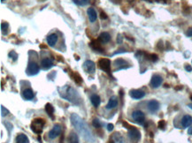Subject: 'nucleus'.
Listing matches in <instances>:
<instances>
[{"label":"nucleus","instance_id":"obj_24","mask_svg":"<svg viewBox=\"0 0 192 143\" xmlns=\"http://www.w3.org/2000/svg\"><path fill=\"white\" fill-rule=\"evenodd\" d=\"M68 142L69 143H80L79 142V138L78 135L75 132H71L68 137Z\"/></svg>","mask_w":192,"mask_h":143},{"label":"nucleus","instance_id":"obj_18","mask_svg":"<svg viewBox=\"0 0 192 143\" xmlns=\"http://www.w3.org/2000/svg\"><path fill=\"white\" fill-rule=\"evenodd\" d=\"M192 125V117L190 115H185L181 118V126L183 128L190 127Z\"/></svg>","mask_w":192,"mask_h":143},{"label":"nucleus","instance_id":"obj_27","mask_svg":"<svg viewBox=\"0 0 192 143\" xmlns=\"http://www.w3.org/2000/svg\"><path fill=\"white\" fill-rule=\"evenodd\" d=\"M1 30L4 35H6L9 31V23L8 22H2L1 23Z\"/></svg>","mask_w":192,"mask_h":143},{"label":"nucleus","instance_id":"obj_11","mask_svg":"<svg viewBox=\"0 0 192 143\" xmlns=\"http://www.w3.org/2000/svg\"><path fill=\"white\" fill-rule=\"evenodd\" d=\"M160 106V103L157 100H151L147 103V108H148L149 111L151 112V113H155V112L159 111Z\"/></svg>","mask_w":192,"mask_h":143},{"label":"nucleus","instance_id":"obj_10","mask_svg":"<svg viewBox=\"0 0 192 143\" xmlns=\"http://www.w3.org/2000/svg\"><path fill=\"white\" fill-rule=\"evenodd\" d=\"M83 70L86 72V73H93L96 70V64L94 63L93 61L91 60H86L84 63H83Z\"/></svg>","mask_w":192,"mask_h":143},{"label":"nucleus","instance_id":"obj_23","mask_svg":"<svg viewBox=\"0 0 192 143\" xmlns=\"http://www.w3.org/2000/svg\"><path fill=\"white\" fill-rule=\"evenodd\" d=\"M90 101H91V103L93 104V106H95V107H98L101 103V99H100L99 95H96V94L91 95Z\"/></svg>","mask_w":192,"mask_h":143},{"label":"nucleus","instance_id":"obj_15","mask_svg":"<svg viewBox=\"0 0 192 143\" xmlns=\"http://www.w3.org/2000/svg\"><path fill=\"white\" fill-rule=\"evenodd\" d=\"M87 14H88V18L90 19V21L91 23H94L97 19V14H96V10L92 7H90L88 8L87 10Z\"/></svg>","mask_w":192,"mask_h":143},{"label":"nucleus","instance_id":"obj_46","mask_svg":"<svg viewBox=\"0 0 192 143\" xmlns=\"http://www.w3.org/2000/svg\"><path fill=\"white\" fill-rule=\"evenodd\" d=\"M38 141H39V142H41V137H40V135L38 136Z\"/></svg>","mask_w":192,"mask_h":143},{"label":"nucleus","instance_id":"obj_36","mask_svg":"<svg viewBox=\"0 0 192 143\" xmlns=\"http://www.w3.org/2000/svg\"><path fill=\"white\" fill-rule=\"evenodd\" d=\"M100 18H101V19H108V16L106 15V13H105V12H101V13H100Z\"/></svg>","mask_w":192,"mask_h":143},{"label":"nucleus","instance_id":"obj_25","mask_svg":"<svg viewBox=\"0 0 192 143\" xmlns=\"http://www.w3.org/2000/svg\"><path fill=\"white\" fill-rule=\"evenodd\" d=\"M45 111L47 112L48 116L51 118V119H54V117H53V113H54V108L53 106L50 104V103H46L45 104Z\"/></svg>","mask_w":192,"mask_h":143},{"label":"nucleus","instance_id":"obj_28","mask_svg":"<svg viewBox=\"0 0 192 143\" xmlns=\"http://www.w3.org/2000/svg\"><path fill=\"white\" fill-rule=\"evenodd\" d=\"M146 59H148L151 62H157L158 59H159V57H158L157 54H147Z\"/></svg>","mask_w":192,"mask_h":143},{"label":"nucleus","instance_id":"obj_33","mask_svg":"<svg viewBox=\"0 0 192 143\" xmlns=\"http://www.w3.org/2000/svg\"><path fill=\"white\" fill-rule=\"evenodd\" d=\"M166 126V121H165V120H160V122H159V124H158V127H159V128L161 129V130H165Z\"/></svg>","mask_w":192,"mask_h":143},{"label":"nucleus","instance_id":"obj_3","mask_svg":"<svg viewBox=\"0 0 192 143\" xmlns=\"http://www.w3.org/2000/svg\"><path fill=\"white\" fill-rule=\"evenodd\" d=\"M44 125H45V120L44 118H36L32 121V123L30 125V128L35 133L40 135L44 130Z\"/></svg>","mask_w":192,"mask_h":143},{"label":"nucleus","instance_id":"obj_17","mask_svg":"<svg viewBox=\"0 0 192 143\" xmlns=\"http://www.w3.org/2000/svg\"><path fill=\"white\" fill-rule=\"evenodd\" d=\"M118 103H119V101H118V98H117L116 96H112V97L110 98V100H109V102H108V103L106 104V106H105V108H106L107 110H111V109H114L115 107H117V105H118Z\"/></svg>","mask_w":192,"mask_h":143},{"label":"nucleus","instance_id":"obj_43","mask_svg":"<svg viewBox=\"0 0 192 143\" xmlns=\"http://www.w3.org/2000/svg\"><path fill=\"white\" fill-rule=\"evenodd\" d=\"M188 133H189V134H192V127H190V128L189 129V131H188Z\"/></svg>","mask_w":192,"mask_h":143},{"label":"nucleus","instance_id":"obj_6","mask_svg":"<svg viewBox=\"0 0 192 143\" xmlns=\"http://www.w3.org/2000/svg\"><path fill=\"white\" fill-rule=\"evenodd\" d=\"M113 66H114V72H117V71H120V70H123V69H128L130 67L129 64L122 59V58H118V59H115L114 62H113Z\"/></svg>","mask_w":192,"mask_h":143},{"label":"nucleus","instance_id":"obj_8","mask_svg":"<svg viewBox=\"0 0 192 143\" xmlns=\"http://www.w3.org/2000/svg\"><path fill=\"white\" fill-rule=\"evenodd\" d=\"M40 71V67L38 65L37 63H35V62H32V63L29 64L28 65V68H27V74L29 75V76H33V75H36Z\"/></svg>","mask_w":192,"mask_h":143},{"label":"nucleus","instance_id":"obj_14","mask_svg":"<svg viewBox=\"0 0 192 143\" xmlns=\"http://www.w3.org/2000/svg\"><path fill=\"white\" fill-rule=\"evenodd\" d=\"M90 46L94 50H96V51H98V52H100V53H104L105 51V49L102 48L101 46V43L98 41V40H92L91 42H90Z\"/></svg>","mask_w":192,"mask_h":143},{"label":"nucleus","instance_id":"obj_42","mask_svg":"<svg viewBox=\"0 0 192 143\" xmlns=\"http://www.w3.org/2000/svg\"><path fill=\"white\" fill-rule=\"evenodd\" d=\"M110 1L113 4H120L122 2V0H110Z\"/></svg>","mask_w":192,"mask_h":143},{"label":"nucleus","instance_id":"obj_40","mask_svg":"<svg viewBox=\"0 0 192 143\" xmlns=\"http://www.w3.org/2000/svg\"><path fill=\"white\" fill-rule=\"evenodd\" d=\"M184 68H185V70H186L187 72H192V67L190 64H185Z\"/></svg>","mask_w":192,"mask_h":143},{"label":"nucleus","instance_id":"obj_29","mask_svg":"<svg viewBox=\"0 0 192 143\" xmlns=\"http://www.w3.org/2000/svg\"><path fill=\"white\" fill-rule=\"evenodd\" d=\"M90 0H73V2L77 4V5H80V6H84V5H87L89 3H90Z\"/></svg>","mask_w":192,"mask_h":143},{"label":"nucleus","instance_id":"obj_5","mask_svg":"<svg viewBox=\"0 0 192 143\" xmlns=\"http://www.w3.org/2000/svg\"><path fill=\"white\" fill-rule=\"evenodd\" d=\"M128 137L132 142L137 143L141 139V133L137 128L133 127L128 130Z\"/></svg>","mask_w":192,"mask_h":143},{"label":"nucleus","instance_id":"obj_16","mask_svg":"<svg viewBox=\"0 0 192 143\" xmlns=\"http://www.w3.org/2000/svg\"><path fill=\"white\" fill-rule=\"evenodd\" d=\"M97 40H98L101 43H106L110 42V40H111V35H110V34L107 33V32H103V33H101V34H99Z\"/></svg>","mask_w":192,"mask_h":143},{"label":"nucleus","instance_id":"obj_34","mask_svg":"<svg viewBox=\"0 0 192 143\" xmlns=\"http://www.w3.org/2000/svg\"><path fill=\"white\" fill-rule=\"evenodd\" d=\"M157 48H158V49H160V50H163V49H164V44H163V42H162V41H160V42H159V43L157 44Z\"/></svg>","mask_w":192,"mask_h":143},{"label":"nucleus","instance_id":"obj_1","mask_svg":"<svg viewBox=\"0 0 192 143\" xmlns=\"http://www.w3.org/2000/svg\"><path fill=\"white\" fill-rule=\"evenodd\" d=\"M70 120H71L73 127L75 128L77 133L82 137V139L85 142H95V138H94L89 126L78 114H75V113L71 114Z\"/></svg>","mask_w":192,"mask_h":143},{"label":"nucleus","instance_id":"obj_9","mask_svg":"<svg viewBox=\"0 0 192 143\" xmlns=\"http://www.w3.org/2000/svg\"><path fill=\"white\" fill-rule=\"evenodd\" d=\"M61 130H62V128H61V126L59 124H55L52 127V129L49 132L48 137L51 140L57 138L61 133Z\"/></svg>","mask_w":192,"mask_h":143},{"label":"nucleus","instance_id":"obj_2","mask_svg":"<svg viewBox=\"0 0 192 143\" xmlns=\"http://www.w3.org/2000/svg\"><path fill=\"white\" fill-rule=\"evenodd\" d=\"M58 90L60 97H62L63 99L69 101L75 105H79L81 103L80 95L71 86H64L62 88H59Z\"/></svg>","mask_w":192,"mask_h":143},{"label":"nucleus","instance_id":"obj_48","mask_svg":"<svg viewBox=\"0 0 192 143\" xmlns=\"http://www.w3.org/2000/svg\"><path fill=\"white\" fill-rule=\"evenodd\" d=\"M4 1H5V0H1V2H2V3H3V2H4Z\"/></svg>","mask_w":192,"mask_h":143},{"label":"nucleus","instance_id":"obj_19","mask_svg":"<svg viewBox=\"0 0 192 143\" xmlns=\"http://www.w3.org/2000/svg\"><path fill=\"white\" fill-rule=\"evenodd\" d=\"M58 39H59V37H58V35L56 34H50L47 37V44L50 47L54 46L57 43Z\"/></svg>","mask_w":192,"mask_h":143},{"label":"nucleus","instance_id":"obj_32","mask_svg":"<svg viewBox=\"0 0 192 143\" xmlns=\"http://www.w3.org/2000/svg\"><path fill=\"white\" fill-rule=\"evenodd\" d=\"M8 114H9V111L6 108H5L3 105H1V115H2V117H5Z\"/></svg>","mask_w":192,"mask_h":143},{"label":"nucleus","instance_id":"obj_49","mask_svg":"<svg viewBox=\"0 0 192 143\" xmlns=\"http://www.w3.org/2000/svg\"><path fill=\"white\" fill-rule=\"evenodd\" d=\"M145 1H149V2H151V0H145Z\"/></svg>","mask_w":192,"mask_h":143},{"label":"nucleus","instance_id":"obj_7","mask_svg":"<svg viewBox=\"0 0 192 143\" xmlns=\"http://www.w3.org/2000/svg\"><path fill=\"white\" fill-rule=\"evenodd\" d=\"M132 118L133 120L139 124V125H144L145 122V115L143 111H135L132 113Z\"/></svg>","mask_w":192,"mask_h":143},{"label":"nucleus","instance_id":"obj_12","mask_svg":"<svg viewBox=\"0 0 192 143\" xmlns=\"http://www.w3.org/2000/svg\"><path fill=\"white\" fill-rule=\"evenodd\" d=\"M162 82H163L162 77L159 74H155V75L152 76V78L151 79V86L153 88H158L159 87H160Z\"/></svg>","mask_w":192,"mask_h":143},{"label":"nucleus","instance_id":"obj_45","mask_svg":"<svg viewBox=\"0 0 192 143\" xmlns=\"http://www.w3.org/2000/svg\"><path fill=\"white\" fill-rule=\"evenodd\" d=\"M188 107H189L190 109H191L192 110V104H189V105H188Z\"/></svg>","mask_w":192,"mask_h":143},{"label":"nucleus","instance_id":"obj_22","mask_svg":"<svg viewBox=\"0 0 192 143\" xmlns=\"http://www.w3.org/2000/svg\"><path fill=\"white\" fill-rule=\"evenodd\" d=\"M16 143H29V140L24 133H19L16 136Z\"/></svg>","mask_w":192,"mask_h":143},{"label":"nucleus","instance_id":"obj_26","mask_svg":"<svg viewBox=\"0 0 192 143\" xmlns=\"http://www.w3.org/2000/svg\"><path fill=\"white\" fill-rule=\"evenodd\" d=\"M71 77H72V79H74V81H75L76 84H78V85L81 84L82 79H81V75L78 73H71Z\"/></svg>","mask_w":192,"mask_h":143},{"label":"nucleus","instance_id":"obj_4","mask_svg":"<svg viewBox=\"0 0 192 143\" xmlns=\"http://www.w3.org/2000/svg\"><path fill=\"white\" fill-rule=\"evenodd\" d=\"M97 64H98L99 68H100L102 71L105 72V73H106L107 74H109L110 76L112 75V72H111V61H110V59L105 58H100V59L98 60Z\"/></svg>","mask_w":192,"mask_h":143},{"label":"nucleus","instance_id":"obj_37","mask_svg":"<svg viewBox=\"0 0 192 143\" xmlns=\"http://www.w3.org/2000/svg\"><path fill=\"white\" fill-rule=\"evenodd\" d=\"M127 50L125 49H118L116 52H114L113 53V55H116V54H120V53H124V52H126Z\"/></svg>","mask_w":192,"mask_h":143},{"label":"nucleus","instance_id":"obj_44","mask_svg":"<svg viewBox=\"0 0 192 143\" xmlns=\"http://www.w3.org/2000/svg\"><path fill=\"white\" fill-rule=\"evenodd\" d=\"M182 88V86H180V87H176L175 89L176 90H180V89H181Z\"/></svg>","mask_w":192,"mask_h":143},{"label":"nucleus","instance_id":"obj_39","mask_svg":"<svg viewBox=\"0 0 192 143\" xmlns=\"http://www.w3.org/2000/svg\"><path fill=\"white\" fill-rule=\"evenodd\" d=\"M122 125H123V127H126V128H127L128 130H129L130 128H132V127H132V126H130L129 124H128V123H127L126 121H123V123H122Z\"/></svg>","mask_w":192,"mask_h":143},{"label":"nucleus","instance_id":"obj_41","mask_svg":"<svg viewBox=\"0 0 192 143\" xmlns=\"http://www.w3.org/2000/svg\"><path fill=\"white\" fill-rule=\"evenodd\" d=\"M113 128H114V126H113L112 124H108V125H107V130H108L109 132H112V130H113Z\"/></svg>","mask_w":192,"mask_h":143},{"label":"nucleus","instance_id":"obj_38","mask_svg":"<svg viewBox=\"0 0 192 143\" xmlns=\"http://www.w3.org/2000/svg\"><path fill=\"white\" fill-rule=\"evenodd\" d=\"M186 35L188 36V37H192V28H190L187 32H186Z\"/></svg>","mask_w":192,"mask_h":143},{"label":"nucleus","instance_id":"obj_21","mask_svg":"<svg viewBox=\"0 0 192 143\" xmlns=\"http://www.w3.org/2000/svg\"><path fill=\"white\" fill-rule=\"evenodd\" d=\"M22 95H23V97H24L26 100L29 101V100H32L33 98H34L35 94H34V91H33L31 88H26V89L23 91Z\"/></svg>","mask_w":192,"mask_h":143},{"label":"nucleus","instance_id":"obj_31","mask_svg":"<svg viewBox=\"0 0 192 143\" xmlns=\"http://www.w3.org/2000/svg\"><path fill=\"white\" fill-rule=\"evenodd\" d=\"M92 126L95 127V128H96V129H98V128L102 127V124L100 123V121L97 118H94L93 121H92Z\"/></svg>","mask_w":192,"mask_h":143},{"label":"nucleus","instance_id":"obj_35","mask_svg":"<svg viewBox=\"0 0 192 143\" xmlns=\"http://www.w3.org/2000/svg\"><path fill=\"white\" fill-rule=\"evenodd\" d=\"M122 42H123L122 36H121L120 34H118V36H117V43H118V44H121Z\"/></svg>","mask_w":192,"mask_h":143},{"label":"nucleus","instance_id":"obj_20","mask_svg":"<svg viewBox=\"0 0 192 143\" xmlns=\"http://www.w3.org/2000/svg\"><path fill=\"white\" fill-rule=\"evenodd\" d=\"M41 65H42L43 69L48 70V69L51 68V67L53 66V61H52V59L48 58H44V59L41 61Z\"/></svg>","mask_w":192,"mask_h":143},{"label":"nucleus","instance_id":"obj_47","mask_svg":"<svg viewBox=\"0 0 192 143\" xmlns=\"http://www.w3.org/2000/svg\"><path fill=\"white\" fill-rule=\"evenodd\" d=\"M190 100L192 101V95H190Z\"/></svg>","mask_w":192,"mask_h":143},{"label":"nucleus","instance_id":"obj_13","mask_svg":"<svg viewBox=\"0 0 192 143\" xmlns=\"http://www.w3.org/2000/svg\"><path fill=\"white\" fill-rule=\"evenodd\" d=\"M129 95L135 100H140V99L144 98L145 93L143 90H140V89H133L129 92Z\"/></svg>","mask_w":192,"mask_h":143},{"label":"nucleus","instance_id":"obj_30","mask_svg":"<svg viewBox=\"0 0 192 143\" xmlns=\"http://www.w3.org/2000/svg\"><path fill=\"white\" fill-rule=\"evenodd\" d=\"M8 56H9V58H12V60H13V61H16L17 59H18V57H19V56H18V54H17L14 50L10 51V52H9V54H8Z\"/></svg>","mask_w":192,"mask_h":143}]
</instances>
